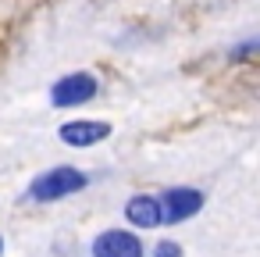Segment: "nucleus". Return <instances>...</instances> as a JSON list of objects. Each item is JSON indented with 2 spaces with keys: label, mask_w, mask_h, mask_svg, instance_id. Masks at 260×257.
<instances>
[{
  "label": "nucleus",
  "mask_w": 260,
  "mask_h": 257,
  "mask_svg": "<svg viewBox=\"0 0 260 257\" xmlns=\"http://www.w3.org/2000/svg\"><path fill=\"white\" fill-rule=\"evenodd\" d=\"M86 186H89V175H86V172H79V168H72V164H61V168L43 172L40 179H32L29 200H36V204H54V200H64V196H72V193H82Z\"/></svg>",
  "instance_id": "obj_1"
},
{
  "label": "nucleus",
  "mask_w": 260,
  "mask_h": 257,
  "mask_svg": "<svg viewBox=\"0 0 260 257\" xmlns=\"http://www.w3.org/2000/svg\"><path fill=\"white\" fill-rule=\"evenodd\" d=\"M96 93H100L96 75H89V72H72V75H64V79H57V82L50 86V104H54V107H82V104H89Z\"/></svg>",
  "instance_id": "obj_2"
},
{
  "label": "nucleus",
  "mask_w": 260,
  "mask_h": 257,
  "mask_svg": "<svg viewBox=\"0 0 260 257\" xmlns=\"http://www.w3.org/2000/svg\"><path fill=\"white\" fill-rule=\"evenodd\" d=\"M157 204H160V225H175V221L192 218L203 207V193L189 189V186H178V189H168L164 196H157Z\"/></svg>",
  "instance_id": "obj_3"
},
{
  "label": "nucleus",
  "mask_w": 260,
  "mask_h": 257,
  "mask_svg": "<svg viewBox=\"0 0 260 257\" xmlns=\"http://www.w3.org/2000/svg\"><path fill=\"white\" fill-rule=\"evenodd\" d=\"M93 257H146V246L136 232H125V229H107L93 239Z\"/></svg>",
  "instance_id": "obj_4"
},
{
  "label": "nucleus",
  "mask_w": 260,
  "mask_h": 257,
  "mask_svg": "<svg viewBox=\"0 0 260 257\" xmlns=\"http://www.w3.org/2000/svg\"><path fill=\"white\" fill-rule=\"evenodd\" d=\"M107 136H111V125L107 122H86V118L68 122V125L57 129V139L68 143V147H93V143H100Z\"/></svg>",
  "instance_id": "obj_5"
},
{
  "label": "nucleus",
  "mask_w": 260,
  "mask_h": 257,
  "mask_svg": "<svg viewBox=\"0 0 260 257\" xmlns=\"http://www.w3.org/2000/svg\"><path fill=\"white\" fill-rule=\"evenodd\" d=\"M125 218H128L136 229H157V225H160V204H157V196H146V193L132 196V200L125 204Z\"/></svg>",
  "instance_id": "obj_6"
},
{
  "label": "nucleus",
  "mask_w": 260,
  "mask_h": 257,
  "mask_svg": "<svg viewBox=\"0 0 260 257\" xmlns=\"http://www.w3.org/2000/svg\"><path fill=\"white\" fill-rule=\"evenodd\" d=\"M153 257H182V246H178L175 239H160V243L153 246Z\"/></svg>",
  "instance_id": "obj_7"
},
{
  "label": "nucleus",
  "mask_w": 260,
  "mask_h": 257,
  "mask_svg": "<svg viewBox=\"0 0 260 257\" xmlns=\"http://www.w3.org/2000/svg\"><path fill=\"white\" fill-rule=\"evenodd\" d=\"M0 253H4V239H0Z\"/></svg>",
  "instance_id": "obj_8"
}]
</instances>
